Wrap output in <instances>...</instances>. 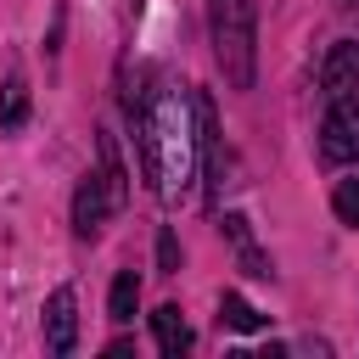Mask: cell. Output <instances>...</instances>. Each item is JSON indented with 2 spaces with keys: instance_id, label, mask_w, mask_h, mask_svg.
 Returning a JSON list of instances; mask_svg holds the SVG:
<instances>
[{
  "instance_id": "1",
  "label": "cell",
  "mask_w": 359,
  "mask_h": 359,
  "mask_svg": "<svg viewBox=\"0 0 359 359\" xmlns=\"http://www.w3.org/2000/svg\"><path fill=\"white\" fill-rule=\"evenodd\" d=\"M135 112V107H129ZM191 123H196V107H191ZM191 123H185V95L163 90L151 95L140 112H135V129H140V168L151 180V191L163 202H174L191 180Z\"/></svg>"
},
{
  "instance_id": "2",
  "label": "cell",
  "mask_w": 359,
  "mask_h": 359,
  "mask_svg": "<svg viewBox=\"0 0 359 359\" xmlns=\"http://www.w3.org/2000/svg\"><path fill=\"white\" fill-rule=\"evenodd\" d=\"M208 22H213V56L230 79V90H252V0H208Z\"/></svg>"
},
{
  "instance_id": "3",
  "label": "cell",
  "mask_w": 359,
  "mask_h": 359,
  "mask_svg": "<svg viewBox=\"0 0 359 359\" xmlns=\"http://www.w3.org/2000/svg\"><path fill=\"white\" fill-rule=\"evenodd\" d=\"M320 157L325 163H359V95H337L320 123Z\"/></svg>"
},
{
  "instance_id": "4",
  "label": "cell",
  "mask_w": 359,
  "mask_h": 359,
  "mask_svg": "<svg viewBox=\"0 0 359 359\" xmlns=\"http://www.w3.org/2000/svg\"><path fill=\"white\" fill-rule=\"evenodd\" d=\"M107 213H118L107 180H101V174H84L79 191H73V236H79V241H95L101 224H107Z\"/></svg>"
},
{
  "instance_id": "5",
  "label": "cell",
  "mask_w": 359,
  "mask_h": 359,
  "mask_svg": "<svg viewBox=\"0 0 359 359\" xmlns=\"http://www.w3.org/2000/svg\"><path fill=\"white\" fill-rule=\"evenodd\" d=\"M73 342H79V297H73V286H56L45 303V348L73 353Z\"/></svg>"
},
{
  "instance_id": "6",
  "label": "cell",
  "mask_w": 359,
  "mask_h": 359,
  "mask_svg": "<svg viewBox=\"0 0 359 359\" xmlns=\"http://www.w3.org/2000/svg\"><path fill=\"white\" fill-rule=\"evenodd\" d=\"M320 84H325L331 101L359 90V39H337V45L325 50V62H320Z\"/></svg>"
},
{
  "instance_id": "7",
  "label": "cell",
  "mask_w": 359,
  "mask_h": 359,
  "mask_svg": "<svg viewBox=\"0 0 359 359\" xmlns=\"http://www.w3.org/2000/svg\"><path fill=\"white\" fill-rule=\"evenodd\" d=\"M151 331H157V348H163L168 359H180V353L191 348V325H185V314H180L174 303H163V309L151 314Z\"/></svg>"
},
{
  "instance_id": "8",
  "label": "cell",
  "mask_w": 359,
  "mask_h": 359,
  "mask_svg": "<svg viewBox=\"0 0 359 359\" xmlns=\"http://www.w3.org/2000/svg\"><path fill=\"white\" fill-rule=\"evenodd\" d=\"M22 123H28V79L11 67V79H6V90H0V129L17 135Z\"/></svg>"
},
{
  "instance_id": "9",
  "label": "cell",
  "mask_w": 359,
  "mask_h": 359,
  "mask_svg": "<svg viewBox=\"0 0 359 359\" xmlns=\"http://www.w3.org/2000/svg\"><path fill=\"white\" fill-rule=\"evenodd\" d=\"M135 309H140V275L135 269H118L112 275V292H107V320H135Z\"/></svg>"
},
{
  "instance_id": "10",
  "label": "cell",
  "mask_w": 359,
  "mask_h": 359,
  "mask_svg": "<svg viewBox=\"0 0 359 359\" xmlns=\"http://www.w3.org/2000/svg\"><path fill=\"white\" fill-rule=\"evenodd\" d=\"M95 151H101V180H107V191H112V208H123V202H129V180H123V163H118V140L101 129Z\"/></svg>"
},
{
  "instance_id": "11",
  "label": "cell",
  "mask_w": 359,
  "mask_h": 359,
  "mask_svg": "<svg viewBox=\"0 0 359 359\" xmlns=\"http://www.w3.org/2000/svg\"><path fill=\"white\" fill-rule=\"evenodd\" d=\"M219 320H224L230 331H264V325H269V314H258L241 292H224V297H219Z\"/></svg>"
},
{
  "instance_id": "12",
  "label": "cell",
  "mask_w": 359,
  "mask_h": 359,
  "mask_svg": "<svg viewBox=\"0 0 359 359\" xmlns=\"http://www.w3.org/2000/svg\"><path fill=\"white\" fill-rule=\"evenodd\" d=\"M331 208H337V219H342V224H353V230H359V180H337Z\"/></svg>"
},
{
  "instance_id": "13",
  "label": "cell",
  "mask_w": 359,
  "mask_h": 359,
  "mask_svg": "<svg viewBox=\"0 0 359 359\" xmlns=\"http://www.w3.org/2000/svg\"><path fill=\"white\" fill-rule=\"evenodd\" d=\"M241 269H247V275H258V280H269V275H275V264H269V258H264L252 241L241 247Z\"/></svg>"
},
{
  "instance_id": "14",
  "label": "cell",
  "mask_w": 359,
  "mask_h": 359,
  "mask_svg": "<svg viewBox=\"0 0 359 359\" xmlns=\"http://www.w3.org/2000/svg\"><path fill=\"white\" fill-rule=\"evenodd\" d=\"M157 264H163L168 275L180 269V241H174V230H163V236H157Z\"/></svg>"
},
{
  "instance_id": "15",
  "label": "cell",
  "mask_w": 359,
  "mask_h": 359,
  "mask_svg": "<svg viewBox=\"0 0 359 359\" xmlns=\"http://www.w3.org/2000/svg\"><path fill=\"white\" fill-rule=\"evenodd\" d=\"M224 236H230L236 247H247V241H252V230H247V219H241V213H224Z\"/></svg>"
},
{
  "instance_id": "16",
  "label": "cell",
  "mask_w": 359,
  "mask_h": 359,
  "mask_svg": "<svg viewBox=\"0 0 359 359\" xmlns=\"http://www.w3.org/2000/svg\"><path fill=\"white\" fill-rule=\"evenodd\" d=\"M337 6H359V0H337Z\"/></svg>"
}]
</instances>
